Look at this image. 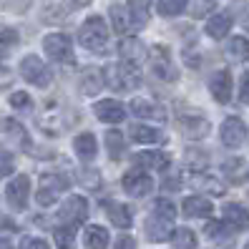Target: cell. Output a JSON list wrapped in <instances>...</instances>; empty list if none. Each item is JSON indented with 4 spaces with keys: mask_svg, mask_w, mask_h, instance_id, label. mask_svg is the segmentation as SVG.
<instances>
[{
    "mask_svg": "<svg viewBox=\"0 0 249 249\" xmlns=\"http://www.w3.org/2000/svg\"><path fill=\"white\" fill-rule=\"evenodd\" d=\"M86 216H89V201H86V196H68L63 201V207L58 209V219L68 227L83 224Z\"/></svg>",
    "mask_w": 249,
    "mask_h": 249,
    "instance_id": "5b68a950",
    "label": "cell"
},
{
    "mask_svg": "<svg viewBox=\"0 0 249 249\" xmlns=\"http://www.w3.org/2000/svg\"><path fill=\"white\" fill-rule=\"evenodd\" d=\"M239 101L242 104H249V71L242 76V81H239Z\"/></svg>",
    "mask_w": 249,
    "mask_h": 249,
    "instance_id": "b9f144b4",
    "label": "cell"
},
{
    "mask_svg": "<svg viewBox=\"0 0 249 249\" xmlns=\"http://www.w3.org/2000/svg\"><path fill=\"white\" fill-rule=\"evenodd\" d=\"M83 242L89 249H106L108 247V231L98 224H89L83 231Z\"/></svg>",
    "mask_w": 249,
    "mask_h": 249,
    "instance_id": "603a6c76",
    "label": "cell"
},
{
    "mask_svg": "<svg viewBox=\"0 0 249 249\" xmlns=\"http://www.w3.org/2000/svg\"><path fill=\"white\" fill-rule=\"evenodd\" d=\"M154 214L169 219V222H174V216H177V209H174V204H171L169 199H156V201H154Z\"/></svg>",
    "mask_w": 249,
    "mask_h": 249,
    "instance_id": "d590c367",
    "label": "cell"
},
{
    "mask_svg": "<svg viewBox=\"0 0 249 249\" xmlns=\"http://www.w3.org/2000/svg\"><path fill=\"white\" fill-rule=\"evenodd\" d=\"M222 216H224V222H227V224H231L237 231L249 229V212L242 207V204H224Z\"/></svg>",
    "mask_w": 249,
    "mask_h": 249,
    "instance_id": "d6986e66",
    "label": "cell"
},
{
    "mask_svg": "<svg viewBox=\"0 0 249 249\" xmlns=\"http://www.w3.org/2000/svg\"><path fill=\"white\" fill-rule=\"evenodd\" d=\"M43 51H46L53 61L58 63H71L73 61V46H71V38L63 33H51L43 38Z\"/></svg>",
    "mask_w": 249,
    "mask_h": 249,
    "instance_id": "8992f818",
    "label": "cell"
},
{
    "mask_svg": "<svg viewBox=\"0 0 249 249\" xmlns=\"http://www.w3.org/2000/svg\"><path fill=\"white\" fill-rule=\"evenodd\" d=\"M214 8H216V0H192V3L186 5V10H189V16H192V18L209 16Z\"/></svg>",
    "mask_w": 249,
    "mask_h": 249,
    "instance_id": "d6a6232c",
    "label": "cell"
},
{
    "mask_svg": "<svg viewBox=\"0 0 249 249\" xmlns=\"http://www.w3.org/2000/svg\"><path fill=\"white\" fill-rule=\"evenodd\" d=\"M131 111H134L136 116H141V119H154V121H164L166 119L164 106L154 104L151 98H134L131 101Z\"/></svg>",
    "mask_w": 249,
    "mask_h": 249,
    "instance_id": "2e32d148",
    "label": "cell"
},
{
    "mask_svg": "<svg viewBox=\"0 0 249 249\" xmlns=\"http://www.w3.org/2000/svg\"><path fill=\"white\" fill-rule=\"evenodd\" d=\"M229 31H231V16H227V13H222V16H212L207 20V36L214 38V40L224 38Z\"/></svg>",
    "mask_w": 249,
    "mask_h": 249,
    "instance_id": "d4e9b609",
    "label": "cell"
},
{
    "mask_svg": "<svg viewBox=\"0 0 249 249\" xmlns=\"http://www.w3.org/2000/svg\"><path fill=\"white\" fill-rule=\"evenodd\" d=\"M53 237H55V244L61 247V249H71L73 242H76V227H68V224L55 227Z\"/></svg>",
    "mask_w": 249,
    "mask_h": 249,
    "instance_id": "4dcf8cb0",
    "label": "cell"
},
{
    "mask_svg": "<svg viewBox=\"0 0 249 249\" xmlns=\"http://www.w3.org/2000/svg\"><path fill=\"white\" fill-rule=\"evenodd\" d=\"M119 53H121V61L131 68L141 66L146 58H149V48H146L139 38H124L121 46H119Z\"/></svg>",
    "mask_w": 249,
    "mask_h": 249,
    "instance_id": "30bf717a",
    "label": "cell"
},
{
    "mask_svg": "<svg viewBox=\"0 0 249 249\" xmlns=\"http://www.w3.org/2000/svg\"><path fill=\"white\" fill-rule=\"evenodd\" d=\"M78 40H81V46L89 48V51H101L104 48L106 40H108V28H106L104 18L101 16L86 18L83 25H81V31H78Z\"/></svg>",
    "mask_w": 249,
    "mask_h": 249,
    "instance_id": "6da1fadb",
    "label": "cell"
},
{
    "mask_svg": "<svg viewBox=\"0 0 249 249\" xmlns=\"http://www.w3.org/2000/svg\"><path fill=\"white\" fill-rule=\"evenodd\" d=\"M171 239L177 244V249H194L196 247V234L192 229H177Z\"/></svg>",
    "mask_w": 249,
    "mask_h": 249,
    "instance_id": "e575fe53",
    "label": "cell"
},
{
    "mask_svg": "<svg viewBox=\"0 0 249 249\" xmlns=\"http://www.w3.org/2000/svg\"><path fill=\"white\" fill-rule=\"evenodd\" d=\"M244 249H249V244H247V247H244Z\"/></svg>",
    "mask_w": 249,
    "mask_h": 249,
    "instance_id": "681fc988",
    "label": "cell"
},
{
    "mask_svg": "<svg viewBox=\"0 0 249 249\" xmlns=\"http://www.w3.org/2000/svg\"><path fill=\"white\" fill-rule=\"evenodd\" d=\"M104 83H108L113 91H131V89H136L139 76L131 66L113 63V66H106V71H104Z\"/></svg>",
    "mask_w": 249,
    "mask_h": 249,
    "instance_id": "3957f363",
    "label": "cell"
},
{
    "mask_svg": "<svg viewBox=\"0 0 249 249\" xmlns=\"http://www.w3.org/2000/svg\"><path fill=\"white\" fill-rule=\"evenodd\" d=\"M93 113L98 116V121H104V124H121L126 119V111L124 106L119 104V101H98V104L93 106Z\"/></svg>",
    "mask_w": 249,
    "mask_h": 249,
    "instance_id": "7c38bea8",
    "label": "cell"
},
{
    "mask_svg": "<svg viewBox=\"0 0 249 249\" xmlns=\"http://www.w3.org/2000/svg\"><path fill=\"white\" fill-rule=\"evenodd\" d=\"M111 20H113V31L116 33H119V36H126V31H128V13L124 10V5H119V3H116V5H111Z\"/></svg>",
    "mask_w": 249,
    "mask_h": 249,
    "instance_id": "f546056e",
    "label": "cell"
},
{
    "mask_svg": "<svg viewBox=\"0 0 249 249\" xmlns=\"http://www.w3.org/2000/svg\"><path fill=\"white\" fill-rule=\"evenodd\" d=\"M134 161H136L141 169L151 166V169H161V171H164L169 166V156L166 154H159V151H141V154L134 156Z\"/></svg>",
    "mask_w": 249,
    "mask_h": 249,
    "instance_id": "4316f807",
    "label": "cell"
},
{
    "mask_svg": "<svg viewBox=\"0 0 249 249\" xmlns=\"http://www.w3.org/2000/svg\"><path fill=\"white\" fill-rule=\"evenodd\" d=\"M18 43V31L10 25H0V46H13Z\"/></svg>",
    "mask_w": 249,
    "mask_h": 249,
    "instance_id": "74e56055",
    "label": "cell"
},
{
    "mask_svg": "<svg viewBox=\"0 0 249 249\" xmlns=\"http://www.w3.org/2000/svg\"><path fill=\"white\" fill-rule=\"evenodd\" d=\"M121 184H124V192L131 194V196H146V194H151V189H154L151 177H149V174H146V169H141V166L126 171L124 179H121Z\"/></svg>",
    "mask_w": 249,
    "mask_h": 249,
    "instance_id": "52a82bcc",
    "label": "cell"
},
{
    "mask_svg": "<svg viewBox=\"0 0 249 249\" xmlns=\"http://www.w3.org/2000/svg\"><path fill=\"white\" fill-rule=\"evenodd\" d=\"M179 131L186 139H204L209 134V121L204 116H181L179 119Z\"/></svg>",
    "mask_w": 249,
    "mask_h": 249,
    "instance_id": "4fadbf2b",
    "label": "cell"
},
{
    "mask_svg": "<svg viewBox=\"0 0 249 249\" xmlns=\"http://www.w3.org/2000/svg\"><path fill=\"white\" fill-rule=\"evenodd\" d=\"M219 139H222V143L229 146V149H239V146L244 143V139H247L244 121L239 119V116H229V119L222 124V128H219Z\"/></svg>",
    "mask_w": 249,
    "mask_h": 249,
    "instance_id": "ba28073f",
    "label": "cell"
},
{
    "mask_svg": "<svg viewBox=\"0 0 249 249\" xmlns=\"http://www.w3.org/2000/svg\"><path fill=\"white\" fill-rule=\"evenodd\" d=\"M0 229H8V231H16V222H13L10 216L0 214Z\"/></svg>",
    "mask_w": 249,
    "mask_h": 249,
    "instance_id": "bcb514c9",
    "label": "cell"
},
{
    "mask_svg": "<svg viewBox=\"0 0 249 249\" xmlns=\"http://www.w3.org/2000/svg\"><path fill=\"white\" fill-rule=\"evenodd\" d=\"M13 171H16V159H13L10 154H0V179L10 177Z\"/></svg>",
    "mask_w": 249,
    "mask_h": 249,
    "instance_id": "f35d334b",
    "label": "cell"
},
{
    "mask_svg": "<svg viewBox=\"0 0 249 249\" xmlns=\"http://www.w3.org/2000/svg\"><path fill=\"white\" fill-rule=\"evenodd\" d=\"M154 73L159 78H166V81H174L177 78V68L171 66L169 61V51L166 48H156V58H154Z\"/></svg>",
    "mask_w": 249,
    "mask_h": 249,
    "instance_id": "7402d4cb",
    "label": "cell"
},
{
    "mask_svg": "<svg viewBox=\"0 0 249 249\" xmlns=\"http://www.w3.org/2000/svg\"><path fill=\"white\" fill-rule=\"evenodd\" d=\"M209 91H212V96L219 101V104H229V101H231V73L227 68L212 73Z\"/></svg>",
    "mask_w": 249,
    "mask_h": 249,
    "instance_id": "8fae6325",
    "label": "cell"
},
{
    "mask_svg": "<svg viewBox=\"0 0 249 249\" xmlns=\"http://www.w3.org/2000/svg\"><path fill=\"white\" fill-rule=\"evenodd\" d=\"M189 156H192V159H189L192 164H196V166H207V154H201V151H192Z\"/></svg>",
    "mask_w": 249,
    "mask_h": 249,
    "instance_id": "f6af8a7d",
    "label": "cell"
},
{
    "mask_svg": "<svg viewBox=\"0 0 249 249\" xmlns=\"http://www.w3.org/2000/svg\"><path fill=\"white\" fill-rule=\"evenodd\" d=\"M186 8L184 0H159V16L161 18H177Z\"/></svg>",
    "mask_w": 249,
    "mask_h": 249,
    "instance_id": "836d02e7",
    "label": "cell"
},
{
    "mask_svg": "<svg viewBox=\"0 0 249 249\" xmlns=\"http://www.w3.org/2000/svg\"><path fill=\"white\" fill-rule=\"evenodd\" d=\"M128 16L131 20H134L136 28L146 25V20H149V13H151V0H128Z\"/></svg>",
    "mask_w": 249,
    "mask_h": 249,
    "instance_id": "484cf974",
    "label": "cell"
},
{
    "mask_svg": "<svg viewBox=\"0 0 249 249\" xmlns=\"http://www.w3.org/2000/svg\"><path fill=\"white\" fill-rule=\"evenodd\" d=\"M28 196H31V179L25 177H16L13 181H8L5 186V199L13 209H25L28 207Z\"/></svg>",
    "mask_w": 249,
    "mask_h": 249,
    "instance_id": "9c48e42d",
    "label": "cell"
},
{
    "mask_svg": "<svg viewBox=\"0 0 249 249\" xmlns=\"http://www.w3.org/2000/svg\"><path fill=\"white\" fill-rule=\"evenodd\" d=\"M113 249H136V239L134 237H119L116 239V244H113Z\"/></svg>",
    "mask_w": 249,
    "mask_h": 249,
    "instance_id": "7bdbcfd3",
    "label": "cell"
},
{
    "mask_svg": "<svg viewBox=\"0 0 249 249\" xmlns=\"http://www.w3.org/2000/svg\"><path fill=\"white\" fill-rule=\"evenodd\" d=\"M10 106L13 108H28L31 106V96H28L25 91H16L10 96Z\"/></svg>",
    "mask_w": 249,
    "mask_h": 249,
    "instance_id": "ab89813d",
    "label": "cell"
},
{
    "mask_svg": "<svg viewBox=\"0 0 249 249\" xmlns=\"http://www.w3.org/2000/svg\"><path fill=\"white\" fill-rule=\"evenodd\" d=\"M101 89H104V71L98 68H86L81 73V91L86 96H96Z\"/></svg>",
    "mask_w": 249,
    "mask_h": 249,
    "instance_id": "44dd1931",
    "label": "cell"
},
{
    "mask_svg": "<svg viewBox=\"0 0 249 249\" xmlns=\"http://www.w3.org/2000/svg\"><path fill=\"white\" fill-rule=\"evenodd\" d=\"M20 76L31 86H36V89H46L51 83V71L38 55H25L23 58L20 61Z\"/></svg>",
    "mask_w": 249,
    "mask_h": 249,
    "instance_id": "277c9868",
    "label": "cell"
},
{
    "mask_svg": "<svg viewBox=\"0 0 249 249\" xmlns=\"http://www.w3.org/2000/svg\"><path fill=\"white\" fill-rule=\"evenodd\" d=\"M128 136L134 139L136 143H164V141H166V136L161 134L159 128L146 126V124H131Z\"/></svg>",
    "mask_w": 249,
    "mask_h": 249,
    "instance_id": "ac0fdd59",
    "label": "cell"
},
{
    "mask_svg": "<svg viewBox=\"0 0 249 249\" xmlns=\"http://www.w3.org/2000/svg\"><path fill=\"white\" fill-rule=\"evenodd\" d=\"M171 222L169 219H164V216H156V214H151L149 219H146V237H149L151 242H164V239H169L171 237Z\"/></svg>",
    "mask_w": 249,
    "mask_h": 249,
    "instance_id": "e0dca14e",
    "label": "cell"
},
{
    "mask_svg": "<svg viewBox=\"0 0 249 249\" xmlns=\"http://www.w3.org/2000/svg\"><path fill=\"white\" fill-rule=\"evenodd\" d=\"M38 124H40V128L46 131V134H51V136H55L58 131L63 128V119H61V113H58V111H48Z\"/></svg>",
    "mask_w": 249,
    "mask_h": 249,
    "instance_id": "1f68e13d",
    "label": "cell"
},
{
    "mask_svg": "<svg viewBox=\"0 0 249 249\" xmlns=\"http://www.w3.org/2000/svg\"><path fill=\"white\" fill-rule=\"evenodd\" d=\"M78 181H81L86 189H98V186H101V177H98L96 169H81Z\"/></svg>",
    "mask_w": 249,
    "mask_h": 249,
    "instance_id": "8d00e7d4",
    "label": "cell"
},
{
    "mask_svg": "<svg viewBox=\"0 0 249 249\" xmlns=\"http://www.w3.org/2000/svg\"><path fill=\"white\" fill-rule=\"evenodd\" d=\"M76 3H78V5H86V3H91V0H76Z\"/></svg>",
    "mask_w": 249,
    "mask_h": 249,
    "instance_id": "c3c4849f",
    "label": "cell"
},
{
    "mask_svg": "<svg viewBox=\"0 0 249 249\" xmlns=\"http://www.w3.org/2000/svg\"><path fill=\"white\" fill-rule=\"evenodd\" d=\"M192 186L199 189V192H204V196H222L227 192L224 181L214 177V174H196V177H192Z\"/></svg>",
    "mask_w": 249,
    "mask_h": 249,
    "instance_id": "9a60e30c",
    "label": "cell"
},
{
    "mask_svg": "<svg viewBox=\"0 0 249 249\" xmlns=\"http://www.w3.org/2000/svg\"><path fill=\"white\" fill-rule=\"evenodd\" d=\"M106 149H108L111 159H121L124 151H126V139H124V134H119V131H108V134H106Z\"/></svg>",
    "mask_w": 249,
    "mask_h": 249,
    "instance_id": "83f0119b",
    "label": "cell"
},
{
    "mask_svg": "<svg viewBox=\"0 0 249 249\" xmlns=\"http://www.w3.org/2000/svg\"><path fill=\"white\" fill-rule=\"evenodd\" d=\"M229 55L234 61H249V40L244 36H234L229 40Z\"/></svg>",
    "mask_w": 249,
    "mask_h": 249,
    "instance_id": "f1b7e54d",
    "label": "cell"
},
{
    "mask_svg": "<svg viewBox=\"0 0 249 249\" xmlns=\"http://www.w3.org/2000/svg\"><path fill=\"white\" fill-rule=\"evenodd\" d=\"M73 146H76V154L83 159V161H91L98 151V143H96V136L89 134V131H83V134L76 136V141H73Z\"/></svg>",
    "mask_w": 249,
    "mask_h": 249,
    "instance_id": "cb8c5ba5",
    "label": "cell"
},
{
    "mask_svg": "<svg viewBox=\"0 0 249 249\" xmlns=\"http://www.w3.org/2000/svg\"><path fill=\"white\" fill-rule=\"evenodd\" d=\"M212 212H214V207H212V201L207 196H186L184 199V214L189 219H204Z\"/></svg>",
    "mask_w": 249,
    "mask_h": 249,
    "instance_id": "ffe728a7",
    "label": "cell"
},
{
    "mask_svg": "<svg viewBox=\"0 0 249 249\" xmlns=\"http://www.w3.org/2000/svg\"><path fill=\"white\" fill-rule=\"evenodd\" d=\"M101 207H106V214L111 219V224L113 227H119V229H128L131 224H134V219H131V209L126 207V204L121 201H101Z\"/></svg>",
    "mask_w": 249,
    "mask_h": 249,
    "instance_id": "5bb4252c",
    "label": "cell"
},
{
    "mask_svg": "<svg viewBox=\"0 0 249 249\" xmlns=\"http://www.w3.org/2000/svg\"><path fill=\"white\" fill-rule=\"evenodd\" d=\"M71 186V181L63 177V174H43L40 177V186H38V194H36V201L40 204L43 209L46 207H53L58 201L66 189Z\"/></svg>",
    "mask_w": 249,
    "mask_h": 249,
    "instance_id": "7a4b0ae2",
    "label": "cell"
},
{
    "mask_svg": "<svg viewBox=\"0 0 249 249\" xmlns=\"http://www.w3.org/2000/svg\"><path fill=\"white\" fill-rule=\"evenodd\" d=\"M0 249H13V244H10L5 237H0Z\"/></svg>",
    "mask_w": 249,
    "mask_h": 249,
    "instance_id": "7dc6e473",
    "label": "cell"
},
{
    "mask_svg": "<svg viewBox=\"0 0 249 249\" xmlns=\"http://www.w3.org/2000/svg\"><path fill=\"white\" fill-rule=\"evenodd\" d=\"M20 249H51V247L43 242V239H38V237H23Z\"/></svg>",
    "mask_w": 249,
    "mask_h": 249,
    "instance_id": "60d3db41",
    "label": "cell"
},
{
    "mask_svg": "<svg viewBox=\"0 0 249 249\" xmlns=\"http://www.w3.org/2000/svg\"><path fill=\"white\" fill-rule=\"evenodd\" d=\"M10 83H13V73H10V68L0 66V89H8Z\"/></svg>",
    "mask_w": 249,
    "mask_h": 249,
    "instance_id": "ee69618b",
    "label": "cell"
}]
</instances>
